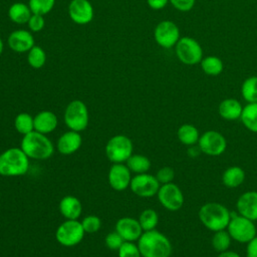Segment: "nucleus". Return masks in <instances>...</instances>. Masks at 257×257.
Masks as SVG:
<instances>
[{
    "mask_svg": "<svg viewBox=\"0 0 257 257\" xmlns=\"http://www.w3.org/2000/svg\"><path fill=\"white\" fill-rule=\"evenodd\" d=\"M138 247L142 257H170L173 251L169 238L156 229L143 232Z\"/></svg>",
    "mask_w": 257,
    "mask_h": 257,
    "instance_id": "1",
    "label": "nucleus"
},
{
    "mask_svg": "<svg viewBox=\"0 0 257 257\" xmlns=\"http://www.w3.org/2000/svg\"><path fill=\"white\" fill-rule=\"evenodd\" d=\"M198 215L201 223L213 232L226 229L231 219V212L223 204L217 202L204 204Z\"/></svg>",
    "mask_w": 257,
    "mask_h": 257,
    "instance_id": "2",
    "label": "nucleus"
},
{
    "mask_svg": "<svg viewBox=\"0 0 257 257\" xmlns=\"http://www.w3.org/2000/svg\"><path fill=\"white\" fill-rule=\"evenodd\" d=\"M20 149L29 159L33 160H47L54 152L52 142L46 135L36 131L23 136Z\"/></svg>",
    "mask_w": 257,
    "mask_h": 257,
    "instance_id": "3",
    "label": "nucleus"
},
{
    "mask_svg": "<svg viewBox=\"0 0 257 257\" xmlns=\"http://www.w3.org/2000/svg\"><path fill=\"white\" fill-rule=\"evenodd\" d=\"M29 158L20 148H9L0 154V176L19 177L28 172Z\"/></svg>",
    "mask_w": 257,
    "mask_h": 257,
    "instance_id": "4",
    "label": "nucleus"
},
{
    "mask_svg": "<svg viewBox=\"0 0 257 257\" xmlns=\"http://www.w3.org/2000/svg\"><path fill=\"white\" fill-rule=\"evenodd\" d=\"M63 119L64 123L70 131L78 133L84 131L87 127L89 120L86 104L79 99L70 101L65 107Z\"/></svg>",
    "mask_w": 257,
    "mask_h": 257,
    "instance_id": "5",
    "label": "nucleus"
},
{
    "mask_svg": "<svg viewBox=\"0 0 257 257\" xmlns=\"http://www.w3.org/2000/svg\"><path fill=\"white\" fill-rule=\"evenodd\" d=\"M133 142L124 135H116L108 140L105 146L106 158L112 163H125L133 155Z\"/></svg>",
    "mask_w": 257,
    "mask_h": 257,
    "instance_id": "6",
    "label": "nucleus"
},
{
    "mask_svg": "<svg viewBox=\"0 0 257 257\" xmlns=\"http://www.w3.org/2000/svg\"><path fill=\"white\" fill-rule=\"evenodd\" d=\"M175 51L178 59L186 65L198 64L203 58L201 44L190 36L181 37L175 45Z\"/></svg>",
    "mask_w": 257,
    "mask_h": 257,
    "instance_id": "7",
    "label": "nucleus"
},
{
    "mask_svg": "<svg viewBox=\"0 0 257 257\" xmlns=\"http://www.w3.org/2000/svg\"><path fill=\"white\" fill-rule=\"evenodd\" d=\"M227 231L229 232L232 240L240 243H248L257 236V229L254 221L241 215H231Z\"/></svg>",
    "mask_w": 257,
    "mask_h": 257,
    "instance_id": "8",
    "label": "nucleus"
},
{
    "mask_svg": "<svg viewBox=\"0 0 257 257\" xmlns=\"http://www.w3.org/2000/svg\"><path fill=\"white\" fill-rule=\"evenodd\" d=\"M84 233L81 222L77 220H66L57 227L55 238L60 245L73 247L82 241Z\"/></svg>",
    "mask_w": 257,
    "mask_h": 257,
    "instance_id": "9",
    "label": "nucleus"
},
{
    "mask_svg": "<svg viewBox=\"0 0 257 257\" xmlns=\"http://www.w3.org/2000/svg\"><path fill=\"white\" fill-rule=\"evenodd\" d=\"M198 146L203 154L211 157H218L225 152L227 141L221 133L212 130L207 131L200 136Z\"/></svg>",
    "mask_w": 257,
    "mask_h": 257,
    "instance_id": "10",
    "label": "nucleus"
},
{
    "mask_svg": "<svg viewBox=\"0 0 257 257\" xmlns=\"http://www.w3.org/2000/svg\"><path fill=\"white\" fill-rule=\"evenodd\" d=\"M157 196L161 205L169 211H178L184 205L185 198L183 192L180 187L173 182L162 185Z\"/></svg>",
    "mask_w": 257,
    "mask_h": 257,
    "instance_id": "11",
    "label": "nucleus"
},
{
    "mask_svg": "<svg viewBox=\"0 0 257 257\" xmlns=\"http://www.w3.org/2000/svg\"><path fill=\"white\" fill-rule=\"evenodd\" d=\"M154 38L158 45L163 48H171L177 44L180 37V29L171 20L159 22L154 30Z\"/></svg>",
    "mask_w": 257,
    "mask_h": 257,
    "instance_id": "12",
    "label": "nucleus"
},
{
    "mask_svg": "<svg viewBox=\"0 0 257 257\" xmlns=\"http://www.w3.org/2000/svg\"><path fill=\"white\" fill-rule=\"evenodd\" d=\"M161 184L157 180L156 176L148 173L137 174L132 178L130 188L134 194L142 198H151L157 195Z\"/></svg>",
    "mask_w": 257,
    "mask_h": 257,
    "instance_id": "13",
    "label": "nucleus"
},
{
    "mask_svg": "<svg viewBox=\"0 0 257 257\" xmlns=\"http://www.w3.org/2000/svg\"><path fill=\"white\" fill-rule=\"evenodd\" d=\"M132 178V172L124 163L112 164L107 175L109 186L117 192L124 191L130 187Z\"/></svg>",
    "mask_w": 257,
    "mask_h": 257,
    "instance_id": "14",
    "label": "nucleus"
},
{
    "mask_svg": "<svg viewBox=\"0 0 257 257\" xmlns=\"http://www.w3.org/2000/svg\"><path fill=\"white\" fill-rule=\"evenodd\" d=\"M68 15L78 25L87 24L93 19L92 4L88 0H71L68 5Z\"/></svg>",
    "mask_w": 257,
    "mask_h": 257,
    "instance_id": "15",
    "label": "nucleus"
},
{
    "mask_svg": "<svg viewBox=\"0 0 257 257\" xmlns=\"http://www.w3.org/2000/svg\"><path fill=\"white\" fill-rule=\"evenodd\" d=\"M115 231L124 241H138L143 234L142 226L139 220L132 217H122L116 221Z\"/></svg>",
    "mask_w": 257,
    "mask_h": 257,
    "instance_id": "16",
    "label": "nucleus"
},
{
    "mask_svg": "<svg viewBox=\"0 0 257 257\" xmlns=\"http://www.w3.org/2000/svg\"><path fill=\"white\" fill-rule=\"evenodd\" d=\"M7 42L9 48L18 53L28 52L35 45L32 33L25 29L12 31L8 36Z\"/></svg>",
    "mask_w": 257,
    "mask_h": 257,
    "instance_id": "17",
    "label": "nucleus"
},
{
    "mask_svg": "<svg viewBox=\"0 0 257 257\" xmlns=\"http://www.w3.org/2000/svg\"><path fill=\"white\" fill-rule=\"evenodd\" d=\"M238 214L252 221H257V191L243 193L237 200Z\"/></svg>",
    "mask_w": 257,
    "mask_h": 257,
    "instance_id": "18",
    "label": "nucleus"
},
{
    "mask_svg": "<svg viewBox=\"0 0 257 257\" xmlns=\"http://www.w3.org/2000/svg\"><path fill=\"white\" fill-rule=\"evenodd\" d=\"M81 144V135L78 132L69 130L59 137L56 143V149L62 155H71L79 150Z\"/></svg>",
    "mask_w": 257,
    "mask_h": 257,
    "instance_id": "19",
    "label": "nucleus"
},
{
    "mask_svg": "<svg viewBox=\"0 0 257 257\" xmlns=\"http://www.w3.org/2000/svg\"><path fill=\"white\" fill-rule=\"evenodd\" d=\"M58 124L56 114L50 110L39 111L34 116V131L47 135L52 133Z\"/></svg>",
    "mask_w": 257,
    "mask_h": 257,
    "instance_id": "20",
    "label": "nucleus"
},
{
    "mask_svg": "<svg viewBox=\"0 0 257 257\" xmlns=\"http://www.w3.org/2000/svg\"><path fill=\"white\" fill-rule=\"evenodd\" d=\"M59 211L66 220H77L82 212V205L79 199L74 196H64L59 202Z\"/></svg>",
    "mask_w": 257,
    "mask_h": 257,
    "instance_id": "21",
    "label": "nucleus"
},
{
    "mask_svg": "<svg viewBox=\"0 0 257 257\" xmlns=\"http://www.w3.org/2000/svg\"><path fill=\"white\" fill-rule=\"evenodd\" d=\"M243 110L241 102L236 98H225L222 100L218 107L220 116L226 120L239 119Z\"/></svg>",
    "mask_w": 257,
    "mask_h": 257,
    "instance_id": "22",
    "label": "nucleus"
},
{
    "mask_svg": "<svg viewBox=\"0 0 257 257\" xmlns=\"http://www.w3.org/2000/svg\"><path fill=\"white\" fill-rule=\"evenodd\" d=\"M244 180L245 172L238 166L229 167L222 174V183L227 188H237L243 184Z\"/></svg>",
    "mask_w": 257,
    "mask_h": 257,
    "instance_id": "23",
    "label": "nucleus"
},
{
    "mask_svg": "<svg viewBox=\"0 0 257 257\" xmlns=\"http://www.w3.org/2000/svg\"><path fill=\"white\" fill-rule=\"evenodd\" d=\"M32 12L28 6L23 2H15L8 9L9 19L16 24H25L28 22Z\"/></svg>",
    "mask_w": 257,
    "mask_h": 257,
    "instance_id": "24",
    "label": "nucleus"
},
{
    "mask_svg": "<svg viewBox=\"0 0 257 257\" xmlns=\"http://www.w3.org/2000/svg\"><path fill=\"white\" fill-rule=\"evenodd\" d=\"M178 140L185 146H193L198 144L200 134L198 128L191 123L182 124L177 131Z\"/></svg>",
    "mask_w": 257,
    "mask_h": 257,
    "instance_id": "25",
    "label": "nucleus"
},
{
    "mask_svg": "<svg viewBox=\"0 0 257 257\" xmlns=\"http://www.w3.org/2000/svg\"><path fill=\"white\" fill-rule=\"evenodd\" d=\"M240 119L247 130L257 134V102L246 104L243 107Z\"/></svg>",
    "mask_w": 257,
    "mask_h": 257,
    "instance_id": "26",
    "label": "nucleus"
},
{
    "mask_svg": "<svg viewBox=\"0 0 257 257\" xmlns=\"http://www.w3.org/2000/svg\"><path fill=\"white\" fill-rule=\"evenodd\" d=\"M202 70L207 74L211 76H217L222 73L224 69V63L222 59L215 55H209L206 57H203L200 62Z\"/></svg>",
    "mask_w": 257,
    "mask_h": 257,
    "instance_id": "27",
    "label": "nucleus"
},
{
    "mask_svg": "<svg viewBox=\"0 0 257 257\" xmlns=\"http://www.w3.org/2000/svg\"><path fill=\"white\" fill-rule=\"evenodd\" d=\"M125 165L132 173L136 174H144L151 169V161L146 156L139 154H133L125 162Z\"/></svg>",
    "mask_w": 257,
    "mask_h": 257,
    "instance_id": "28",
    "label": "nucleus"
},
{
    "mask_svg": "<svg viewBox=\"0 0 257 257\" xmlns=\"http://www.w3.org/2000/svg\"><path fill=\"white\" fill-rule=\"evenodd\" d=\"M242 97L248 102H257V76L247 77L241 85Z\"/></svg>",
    "mask_w": 257,
    "mask_h": 257,
    "instance_id": "29",
    "label": "nucleus"
},
{
    "mask_svg": "<svg viewBox=\"0 0 257 257\" xmlns=\"http://www.w3.org/2000/svg\"><path fill=\"white\" fill-rule=\"evenodd\" d=\"M15 130L22 136L34 131V117L27 112H20L14 118Z\"/></svg>",
    "mask_w": 257,
    "mask_h": 257,
    "instance_id": "30",
    "label": "nucleus"
},
{
    "mask_svg": "<svg viewBox=\"0 0 257 257\" xmlns=\"http://www.w3.org/2000/svg\"><path fill=\"white\" fill-rule=\"evenodd\" d=\"M231 241H232V238H231L229 232L225 231V229H224V230L214 232L211 243H212L213 249L215 251L221 253V252H224L229 249V247L231 245Z\"/></svg>",
    "mask_w": 257,
    "mask_h": 257,
    "instance_id": "31",
    "label": "nucleus"
},
{
    "mask_svg": "<svg viewBox=\"0 0 257 257\" xmlns=\"http://www.w3.org/2000/svg\"><path fill=\"white\" fill-rule=\"evenodd\" d=\"M28 64L35 69H39L44 66L46 61V53L44 49L39 45H34L27 52Z\"/></svg>",
    "mask_w": 257,
    "mask_h": 257,
    "instance_id": "32",
    "label": "nucleus"
},
{
    "mask_svg": "<svg viewBox=\"0 0 257 257\" xmlns=\"http://www.w3.org/2000/svg\"><path fill=\"white\" fill-rule=\"evenodd\" d=\"M139 222L144 232L154 230L159 223V215L153 209H146L141 213Z\"/></svg>",
    "mask_w": 257,
    "mask_h": 257,
    "instance_id": "33",
    "label": "nucleus"
},
{
    "mask_svg": "<svg viewBox=\"0 0 257 257\" xmlns=\"http://www.w3.org/2000/svg\"><path fill=\"white\" fill-rule=\"evenodd\" d=\"M55 4V0H29L28 6L33 14L45 15L49 13Z\"/></svg>",
    "mask_w": 257,
    "mask_h": 257,
    "instance_id": "34",
    "label": "nucleus"
},
{
    "mask_svg": "<svg viewBox=\"0 0 257 257\" xmlns=\"http://www.w3.org/2000/svg\"><path fill=\"white\" fill-rule=\"evenodd\" d=\"M81 225L85 233H95L100 229L101 221L95 215H88L82 219Z\"/></svg>",
    "mask_w": 257,
    "mask_h": 257,
    "instance_id": "35",
    "label": "nucleus"
},
{
    "mask_svg": "<svg viewBox=\"0 0 257 257\" xmlns=\"http://www.w3.org/2000/svg\"><path fill=\"white\" fill-rule=\"evenodd\" d=\"M117 251L118 257H142L138 244L134 242L124 241Z\"/></svg>",
    "mask_w": 257,
    "mask_h": 257,
    "instance_id": "36",
    "label": "nucleus"
},
{
    "mask_svg": "<svg viewBox=\"0 0 257 257\" xmlns=\"http://www.w3.org/2000/svg\"><path fill=\"white\" fill-rule=\"evenodd\" d=\"M123 242L124 240L120 237V235L116 231L108 233L104 238L105 246L110 250H118Z\"/></svg>",
    "mask_w": 257,
    "mask_h": 257,
    "instance_id": "37",
    "label": "nucleus"
},
{
    "mask_svg": "<svg viewBox=\"0 0 257 257\" xmlns=\"http://www.w3.org/2000/svg\"><path fill=\"white\" fill-rule=\"evenodd\" d=\"M156 178L162 185L172 183L175 178V171L171 167H163L157 172Z\"/></svg>",
    "mask_w": 257,
    "mask_h": 257,
    "instance_id": "38",
    "label": "nucleus"
},
{
    "mask_svg": "<svg viewBox=\"0 0 257 257\" xmlns=\"http://www.w3.org/2000/svg\"><path fill=\"white\" fill-rule=\"evenodd\" d=\"M28 28L32 32H39L44 28L45 20L43 15L40 14H33L30 16L28 22H27Z\"/></svg>",
    "mask_w": 257,
    "mask_h": 257,
    "instance_id": "39",
    "label": "nucleus"
},
{
    "mask_svg": "<svg viewBox=\"0 0 257 257\" xmlns=\"http://www.w3.org/2000/svg\"><path fill=\"white\" fill-rule=\"evenodd\" d=\"M173 7L181 12L191 11L196 3V0H169Z\"/></svg>",
    "mask_w": 257,
    "mask_h": 257,
    "instance_id": "40",
    "label": "nucleus"
},
{
    "mask_svg": "<svg viewBox=\"0 0 257 257\" xmlns=\"http://www.w3.org/2000/svg\"><path fill=\"white\" fill-rule=\"evenodd\" d=\"M246 257H257V236L247 243Z\"/></svg>",
    "mask_w": 257,
    "mask_h": 257,
    "instance_id": "41",
    "label": "nucleus"
},
{
    "mask_svg": "<svg viewBox=\"0 0 257 257\" xmlns=\"http://www.w3.org/2000/svg\"><path fill=\"white\" fill-rule=\"evenodd\" d=\"M169 2V0H147L149 7L153 10H162Z\"/></svg>",
    "mask_w": 257,
    "mask_h": 257,
    "instance_id": "42",
    "label": "nucleus"
},
{
    "mask_svg": "<svg viewBox=\"0 0 257 257\" xmlns=\"http://www.w3.org/2000/svg\"><path fill=\"white\" fill-rule=\"evenodd\" d=\"M201 153L202 152H201V149L199 148L198 144L193 145V146H189V148L187 150V154L190 158H197V157L200 156Z\"/></svg>",
    "mask_w": 257,
    "mask_h": 257,
    "instance_id": "43",
    "label": "nucleus"
},
{
    "mask_svg": "<svg viewBox=\"0 0 257 257\" xmlns=\"http://www.w3.org/2000/svg\"><path fill=\"white\" fill-rule=\"evenodd\" d=\"M217 257H241L237 252L235 251H229V250H226L224 252H221L219 253V255Z\"/></svg>",
    "mask_w": 257,
    "mask_h": 257,
    "instance_id": "44",
    "label": "nucleus"
},
{
    "mask_svg": "<svg viewBox=\"0 0 257 257\" xmlns=\"http://www.w3.org/2000/svg\"><path fill=\"white\" fill-rule=\"evenodd\" d=\"M3 49H4V43H3V40H2V38L0 37V55L2 54V52H3Z\"/></svg>",
    "mask_w": 257,
    "mask_h": 257,
    "instance_id": "45",
    "label": "nucleus"
}]
</instances>
